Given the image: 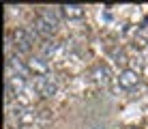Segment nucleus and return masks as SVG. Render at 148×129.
<instances>
[{"mask_svg":"<svg viewBox=\"0 0 148 129\" xmlns=\"http://www.w3.org/2000/svg\"><path fill=\"white\" fill-rule=\"evenodd\" d=\"M34 45V34L26 28H15L13 30V48L17 54H30Z\"/></svg>","mask_w":148,"mask_h":129,"instance_id":"nucleus-1","label":"nucleus"},{"mask_svg":"<svg viewBox=\"0 0 148 129\" xmlns=\"http://www.w3.org/2000/svg\"><path fill=\"white\" fill-rule=\"evenodd\" d=\"M32 88L37 90L39 97H43V99H49V97L56 95V90H58V84H56L54 77L41 75V77H34V80H32Z\"/></svg>","mask_w":148,"mask_h":129,"instance_id":"nucleus-2","label":"nucleus"},{"mask_svg":"<svg viewBox=\"0 0 148 129\" xmlns=\"http://www.w3.org/2000/svg\"><path fill=\"white\" fill-rule=\"evenodd\" d=\"M140 84V73L133 69H122L120 75H118V86L125 90H133L135 86Z\"/></svg>","mask_w":148,"mask_h":129,"instance_id":"nucleus-3","label":"nucleus"},{"mask_svg":"<svg viewBox=\"0 0 148 129\" xmlns=\"http://www.w3.org/2000/svg\"><path fill=\"white\" fill-rule=\"evenodd\" d=\"M26 67L30 71V75H34V77L49 75V63L45 58H30V60H26Z\"/></svg>","mask_w":148,"mask_h":129,"instance_id":"nucleus-4","label":"nucleus"},{"mask_svg":"<svg viewBox=\"0 0 148 129\" xmlns=\"http://www.w3.org/2000/svg\"><path fill=\"white\" fill-rule=\"evenodd\" d=\"M32 26H34V34H37V37H41V39H49L56 30H58V28H54L52 24H47L43 17H41V15H37V17H34Z\"/></svg>","mask_w":148,"mask_h":129,"instance_id":"nucleus-5","label":"nucleus"},{"mask_svg":"<svg viewBox=\"0 0 148 129\" xmlns=\"http://www.w3.org/2000/svg\"><path fill=\"white\" fill-rule=\"evenodd\" d=\"M58 11L67 19H82L86 15V7L84 4H62V7H58Z\"/></svg>","mask_w":148,"mask_h":129,"instance_id":"nucleus-6","label":"nucleus"},{"mask_svg":"<svg viewBox=\"0 0 148 129\" xmlns=\"http://www.w3.org/2000/svg\"><path fill=\"white\" fill-rule=\"evenodd\" d=\"M90 75L95 77V82L97 84H110V77H112V73H110V67L108 65H103V63H99V65H95L92 67V71H90Z\"/></svg>","mask_w":148,"mask_h":129,"instance_id":"nucleus-7","label":"nucleus"},{"mask_svg":"<svg viewBox=\"0 0 148 129\" xmlns=\"http://www.w3.org/2000/svg\"><path fill=\"white\" fill-rule=\"evenodd\" d=\"M39 15H41L47 24H52L54 28H58V24H60V11H54V9H41Z\"/></svg>","mask_w":148,"mask_h":129,"instance_id":"nucleus-8","label":"nucleus"},{"mask_svg":"<svg viewBox=\"0 0 148 129\" xmlns=\"http://www.w3.org/2000/svg\"><path fill=\"white\" fill-rule=\"evenodd\" d=\"M114 58H116V63H118L120 67L127 65V56H125V52H122V50L120 52H114Z\"/></svg>","mask_w":148,"mask_h":129,"instance_id":"nucleus-9","label":"nucleus"}]
</instances>
